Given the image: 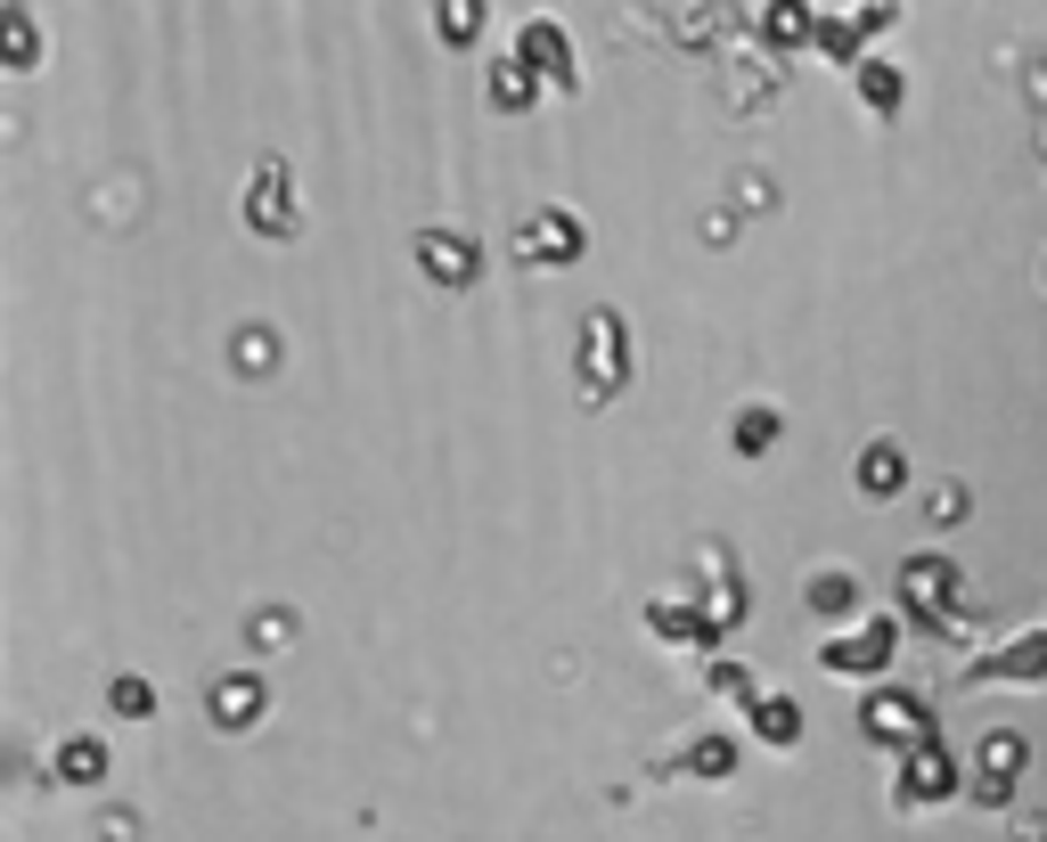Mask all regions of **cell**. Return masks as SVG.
Here are the masks:
<instances>
[{"label":"cell","instance_id":"obj_2","mask_svg":"<svg viewBox=\"0 0 1047 842\" xmlns=\"http://www.w3.org/2000/svg\"><path fill=\"white\" fill-rule=\"evenodd\" d=\"M573 246H581V229L565 222V213H540V229H532V262H573Z\"/></svg>","mask_w":1047,"mask_h":842},{"label":"cell","instance_id":"obj_4","mask_svg":"<svg viewBox=\"0 0 1047 842\" xmlns=\"http://www.w3.org/2000/svg\"><path fill=\"white\" fill-rule=\"evenodd\" d=\"M884 655H892V630H867L860 646H851V638H843V646H827V671H851V662H860V671H876Z\"/></svg>","mask_w":1047,"mask_h":842},{"label":"cell","instance_id":"obj_9","mask_svg":"<svg viewBox=\"0 0 1047 842\" xmlns=\"http://www.w3.org/2000/svg\"><path fill=\"white\" fill-rule=\"evenodd\" d=\"M115 703H123V712L140 720V712H148V703H156V695H148V679H123V688H115Z\"/></svg>","mask_w":1047,"mask_h":842},{"label":"cell","instance_id":"obj_3","mask_svg":"<svg viewBox=\"0 0 1047 842\" xmlns=\"http://www.w3.org/2000/svg\"><path fill=\"white\" fill-rule=\"evenodd\" d=\"M425 270L467 287V279H475V246H467V238H425Z\"/></svg>","mask_w":1047,"mask_h":842},{"label":"cell","instance_id":"obj_1","mask_svg":"<svg viewBox=\"0 0 1047 842\" xmlns=\"http://www.w3.org/2000/svg\"><path fill=\"white\" fill-rule=\"evenodd\" d=\"M516 57H524V66H540L549 83H565V90H573V66H565V42H557V25H532Z\"/></svg>","mask_w":1047,"mask_h":842},{"label":"cell","instance_id":"obj_7","mask_svg":"<svg viewBox=\"0 0 1047 842\" xmlns=\"http://www.w3.org/2000/svg\"><path fill=\"white\" fill-rule=\"evenodd\" d=\"M892 483H900V458L876 450V458H867V492H892Z\"/></svg>","mask_w":1047,"mask_h":842},{"label":"cell","instance_id":"obj_10","mask_svg":"<svg viewBox=\"0 0 1047 842\" xmlns=\"http://www.w3.org/2000/svg\"><path fill=\"white\" fill-rule=\"evenodd\" d=\"M475 25H483V9H442V33H458V42H467Z\"/></svg>","mask_w":1047,"mask_h":842},{"label":"cell","instance_id":"obj_5","mask_svg":"<svg viewBox=\"0 0 1047 842\" xmlns=\"http://www.w3.org/2000/svg\"><path fill=\"white\" fill-rule=\"evenodd\" d=\"M279 188H287V172L262 164V172H255V197H246V213H255V222L270 213V229H287V197H279Z\"/></svg>","mask_w":1047,"mask_h":842},{"label":"cell","instance_id":"obj_11","mask_svg":"<svg viewBox=\"0 0 1047 842\" xmlns=\"http://www.w3.org/2000/svg\"><path fill=\"white\" fill-rule=\"evenodd\" d=\"M867 99H876V107H892V99H900V83H892L884 66H867Z\"/></svg>","mask_w":1047,"mask_h":842},{"label":"cell","instance_id":"obj_6","mask_svg":"<svg viewBox=\"0 0 1047 842\" xmlns=\"http://www.w3.org/2000/svg\"><path fill=\"white\" fill-rule=\"evenodd\" d=\"M778 434V418H769V409H753L745 425H736V442H745V458H762V442Z\"/></svg>","mask_w":1047,"mask_h":842},{"label":"cell","instance_id":"obj_8","mask_svg":"<svg viewBox=\"0 0 1047 842\" xmlns=\"http://www.w3.org/2000/svg\"><path fill=\"white\" fill-rule=\"evenodd\" d=\"M810 597H819V614H843V605H860V597H843V573H827Z\"/></svg>","mask_w":1047,"mask_h":842}]
</instances>
